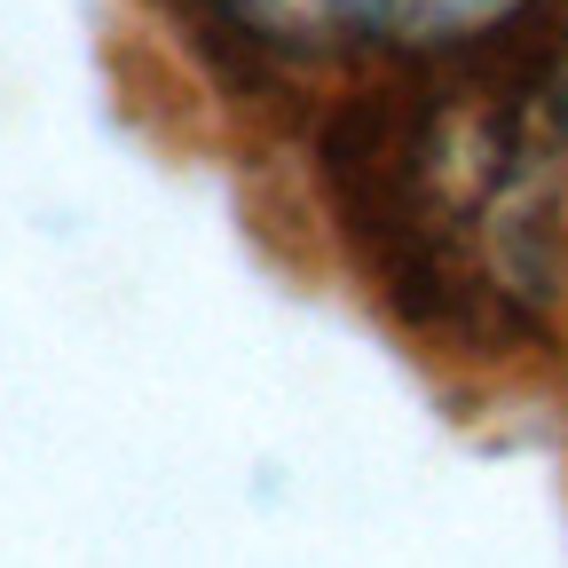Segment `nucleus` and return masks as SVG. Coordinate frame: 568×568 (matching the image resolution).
I'll use <instances>...</instances> for the list:
<instances>
[{
    "instance_id": "obj_3",
    "label": "nucleus",
    "mask_w": 568,
    "mask_h": 568,
    "mask_svg": "<svg viewBox=\"0 0 568 568\" xmlns=\"http://www.w3.org/2000/svg\"><path fill=\"white\" fill-rule=\"evenodd\" d=\"M213 24H230L237 40L253 48H276V55H324V48H347V17L339 0H197Z\"/></svg>"
},
{
    "instance_id": "obj_1",
    "label": "nucleus",
    "mask_w": 568,
    "mask_h": 568,
    "mask_svg": "<svg viewBox=\"0 0 568 568\" xmlns=\"http://www.w3.org/2000/svg\"><path fill=\"white\" fill-rule=\"evenodd\" d=\"M347 237L426 332L506 339L552 301V205L529 142L481 103H364L332 134Z\"/></svg>"
},
{
    "instance_id": "obj_2",
    "label": "nucleus",
    "mask_w": 568,
    "mask_h": 568,
    "mask_svg": "<svg viewBox=\"0 0 568 568\" xmlns=\"http://www.w3.org/2000/svg\"><path fill=\"white\" fill-rule=\"evenodd\" d=\"M529 9H537V0H339L347 48H403V55L474 48V40L506 32Z\"/></svg>"
},
{
    "instance_id": "obj_4",
    "label": "nucleus",
    "mask_w": 568,
    "mask_h": 568,
    "mask_svg": "<svg viewBox=\"0 0 568 568\" xmlns=\"http://www.w3.org/2000/svg\"><path fill=\"white\" fill-rule=\"evenodd\" d=\"M545 111H552V134H560V151H568V32L552 48V80H545Z\"/></svg>"
}]
</instances>
